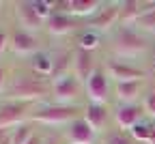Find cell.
Here are the masks:
<instances>
[{
  "instance_id": "obj_1",
  "label": "cell",
  "mask_w": 155,
  "mask_h": 144,
  "mask_svg": "<svg viewBox=\"0 0 155 144\" xmlns=\"http://www.w3.org/2000/svg\"><path fill=\"white\" fill-rule=\"evenodd\" d=\"M153 50H155V37L144 34L136 26L119 24L112 32L106 34L104 56L131 60L147 69H153Z\"/></svg>"
},
{
  "instance_id": "obj_2",
  "label": "cell",
  "mask_w": 155,
  "mask_h": 144,
  "mask_svg": "<svg viewBox=\"0 0 155 144\" xmlns=\"http://www.w3.org/2000/svg\"><path fill=\"white\" fill-rule=\"evenodd\" d=\"M11 60V58H9ZM0 99L9 101H22V103L41 106L52 99V82L43 75L35 73L28 65L11 60V75H9V86Z\"/></svg>"
},
{
  "instance_id": "obj_3",
  "label": "cell",
  "mask_w": 155,
  "mask_h": 144,
  "mask_svg": "<svg viewBox=\"0 0 155 144\" xmlns=\"http://www.w3.org/2000/svg\"><path fill=\"white\" fill-rule=\"evenodd\" d=\"M82 116H84V106H63V103H54V101H45L41 106H35L30 123L41 129L61 133L73 120Z\"/></svg>"
},
{
  "instance_id": "obj_4",
  "label": "cell",
  "mask_w": 155,
  "mask_h": 144,
  "mask_svg": "<svg viewBox=\"0 0 155 144\" xmlns=\"http://www.w3.org/2000/svg\"><path fill=\"white\" fill-rule=\"evenodd\" d=\"M7 15H9V22L15 24L17 28L45 37V19L37 13L32 0H9Z\"/></svg>"
},
{
  "instance_id": "obj_5",
  "label": "cell",
  "mask_w": 155,
  "mask_h": 144,
  "mask_svg": "<svg viewBox=\"0 0 155 144\" xmlns=\"http://www.w3.org/2000/svg\"><path fill=\"white\" fill-rule=\"evenodd\" d=\"M9 28H11V41H9V58L11 60L24 63V60H28L32 54H37V52H41L43 47H48V39L45 37L26 32V30L17 28L11 22H9Z\"/></svg>"
},
{
  "instance_id": "obj_6",
  "label": "cell",
  "mask_w": 155,
  "mask_h": 144,
  "mask_svg": "<svg viewBox=\"0 0 155 144\" xmlns=\"http://www.w3.org/2000/svg\"><path fill=\"white\" fill-rule=\"evenodd\" d=\"M82 28V19L73 17L67 11H56L50 19H45V39L48 43H71L73 37Z\"/></svg>"
},
{
  "instance_id": "obj_7",
  "label": "cell",
  "mask_w": 155,
  "mask_h": 144,
  "mask_svg": "<svg viewBox=\"0 0 155 144\" xmlns=\"http://www.w3.org/2000/svg\"><path fill=\"white\" fill-rule=\"evenodd\" d=\"M54 103L63 106H86V90L84 84L73 73L52 80V99Z\"/></svg>"
},
{
  "instance_id": "obj_8",
  "label": "cell",
  "mask_w": 155,
  "mask_h": 144,
  "mask_svg": "<svg viewBox=\"0 0 155 144\" xmlns=\"http://www.w3.org/2000/svg\"><path fill=\"white\" fill-rule=\"evenodd\" d=\"M84 90H86V103H104V106L114 103V82L104 69V63L84 82Z\"/></svg>"
},
{
  "instance_id": "obj_9",
  "label": "cell",
  "mask_w": 155,
  "mask_h": 144,
  "mask_svg": "<svg viewBox=\"0 0 155 144\" xmlns=\"http://www.w3.org/2000/svg\"><path fill=\"white\" fill-rule=\"evenodd\" d=\"M104 69L112 77L114 84L119 82H136V80H151V69L131 63V60H119V58H110L104 56Z\"/></svg>"
},
{
  "instance_id": "obj_10",
  "label": "cell",
  "mask_w": 155,
  "mask_h": 144,
  "mask_svg": "<svg viewBox=\"0 0 155 144\" xmlns=\"http://www.w3.org/2000/svg\"><path fill=\"white\" fill-rule=\"evenodd\" d=\"M119 24H121V0H104L101 9L97 11L91 19L84 22L86 28L101 32L104 37L108 32H112Z\"/></svg>"
},
{
  "instance_id": "obj_11",
  "label": "cell",
  "mask_w": 155,
  "mask_h": 144,
  "mask_svg": "<svg viewBox=\"0 0 155 144\" xmlns=\"http://www.w3.org/2000/svg\"><path fill=\"white\" fill-rule=\"evenodd\" d=\"M32 110H35L32 103H22V101L0 99V129L13 131L15 127L30 123Z\"/></svg>"
},
{
  "instance_id": "obj_12",
  "label": "cell",
  "mask_w": 155,
  "mask_h": 144,
  "mask_svg": "<svg viewBox=\"0 0 155 144\" xmlns=\"http://www.w3.org/2000/svg\"><path fill=\"white\" fill-rule=\"evenodd\" d=\"M144 118L147 114L142 103H112V125L123 131H129Z\"/></svg>"
},
{
  "instance_id": "obj_13",
  "label": "cell",
  "mask_w": 155,
  "mask_h": 144,
  "mask_svg": "<svg viewBox=\"0 0 155 144\" xmlns=\"http://www.w3.org/2000/svg\"><path fill=\"white\" fill-rule=\"evenodd\" d=\"M104 54L99 52H86V50H75L73 47V75L84 84V82L101 67Z\"/></svg>"
},
{
  "instance_id": "obj_14",
  "label": "cell",
  "mask_w": 155,
  "mask_h": 144,
  "mask_svg": "<svg viewBox=\"0 0 155 144\" xmlns=\"http://www.w3.org/2000/svg\"><path fill=\"white\" fill-rule=\"evenodd\" d=\"M61 136H63L65 144H99V140H101L99 133L84 120V116L73 120L67 129L61 131Z\"/></svg>"
},
{
  "instance_id": "obj_15",
  "label": "cell",
  "mask_w": 155,
  "mask_h": 144,
  "mask_svg": "<svg viewBox=\"0 0 155 144\" xmlns=\"http://www.w3.org/2000/svg\"><path fill=\"white\" fill-rule=\"evenodd\" d=\"M151 80H136V82H119L114 84V103H140L144 93L149 90Z\"/></svg>"
},
{
  "instance_id": "obj_16",
  "label": "cell",
  "mask_w": 155,
  "mask_h": 144,
  "mask_svg": "<svg viewBox=\"0 0 155 144\" xmlns=\"http://www.w3.org/2000/svg\"><path fill=\"white\" fill-rule=\"evenodd\" d=\"M84 120L99 133V138L112 127V106L104 103H86L84 106Z\"/></svg>"
},
{
  "instance_id": "obj_17",
  "label": "cell",
  "mask_w": 155,
  "mask_h": 144,
  "mask_svg": "<svg viewBox=\"0 0 155 144\" xmlns=\"http://www.w3.org/2000/svg\"><path fill=\"white\" fill-rule=\"evenodd\" d=\"M104 43H106V37L97 30H91V28H82L71 41V45L75 50H86V52H99L104 54Z\"/></svg>"
},
{
  "instance_id": "obj_18",
  "label": "cell",
  "mask_w": 155,
  "mask_h": 144,
  "mask_svg": "<svg viewBox=\"0 0 155 144\" xmlns=\"http://www.w3.org/2000/svg\"><path fill=\"white\" fill-rule=\"evenodd\" d=\"M24 65H28L35 73L43 75V77H52V67H54V52H52V45L48 43V47H43L41 52L32 54L28 60H24Z\"/></svg>"
},
{
  "instance_id": "obj_19",
  "label": "cell",
  "mask_w": 155,
  "mask_h": 144,
  "mask_svg": "<svg viewBox=\"0 0 155 144\" xmlns=\"http://www.w3.org/2000/svg\"><path fill=\"white\" fill-rule=\"evenodd\" d=\"M151 9V0H121V24H136V19Z\"/></svg>"
},
{
  "instance_id": "obj_20",
  "label": "cell",
  "mask_w": 155,
  "mask_h": 144,
  "mask_svg": "<svg viewBox=\"0 0 155 144\" xmlns=\"http://www.w3.org/2000/svg\"><path fill=\"white\" fill-rule=\"evenodd\" d=\"M101 5H104V0H67V13L86 22L101 9Z\"/></svg>"
},
{
  "instance_id": "obj_21",
  "label": "cell",
  "mask_w": 155,
  "mask_h": 144,
  "mask_svg": "<svg viewBox=\"0 0 155 144\" xmlns=\"http://www.w3.org/2000/svg\"><path fill=\"white\" fill-rule=\"evenodd\" d=\"M99 144H140V142H136L127 131H123V129H119V127L112 125V127L101 136Z\"/></svg>"
},
{
  "instance_id": "obj_22",
  "label": "cell",
  "mask_w": 155,
  "mask_h": 144,
  "mask_svg": "<svg viewBox=\"0 0 155 144\" xmlns=\"http://www.w3.org/2000/svg\"><path fill=\"white\" fill-rule=\"evenodd\" d=\"M131 26H136L138 30H142L149 37H155V9H153V5H151V9L144 15H140L138 19H136V24H131Z\"/></svg>"
},
{
  "instance_id": "obj_23",
  "label": "cell",
  "mask_w": 155,
  "mask_h": 144,
  "mask_svg": "<svg viewBox=\"0 0 155 144\" xmlns=\"http://www.w3.org/2000/svg\"><path fill=\"white\" fill-rule=\"evenodd\" d=\"M136 142H140V144H147L149 142V136H151V118H144L140 120L138 125H134L129 131H127Z\"/></svg>"
},
{
  "instance_id": "obj_24",
  "label": "cell",
  "mask_w": 155,
  "mask_h": 144,
  "mask_svg": "<svg viewBox=\"0 0 155 144\" xmlns=\"http://www.w3.org/2000/svg\"><path fill=\"white\" fill-rule=\"evenodd\" d=\"M9 41H11V28H9V17H5L0 22V60L9 58Z\"/></svg>"
},
{
  "instance_id": "obj_25",
  "label": "cell",
  "mask_w": 155,
  "mask_h": 144,
  "mask_svg": "<svg viewBox=\"0 0 155 144\" xmlns=\"http://www.w3.org/2000/svg\"><path fill=\"white\" fill-rule=\"evenodd\" d=\"M140 103H142V108H144L147 118L155 120V84H153V82L149 84V90L144 93V97H142Z\"/></svg>"
},
{
  "instance_id": "obj_26",
  "label": "cell",
  "mask_w": 155,
  "mask_h": 144,
  "mask_svg": "<svg viewBox=\"0 0 155 144\" xmlns=\"http://www.w3.org/2000/svg\"><path fill=\"white\" fill-rule=\"evenodd\" d=\"M9 75H11V60L5 58V60H0V97L5 95V90L9 86Z\"/></svg>"
},
{
  "instance_id": "obj_27",
  "label": "cell",
  "mask_w": 155,
  "mask_h": 144,
  "mask_svg": "<svg viewBox=\"0 0 155 144\" xmlns=\"http://www.w3.org/2000/svg\"><path fill=\"white\" fill-rule=\"evenodd\" d=\"M48 129H41V127H37V131L30 136V140L26 142V144H45V140H48Z\"/></svg>"
},
{
  "instance_id": "obj_28",
  "label": "cell",
  "mask_w": 155,
  "mask_h": 144,
  "mask_svg": "<svg viewBox=\"0 0 155 144\" xmlns=\"http://www.w3.org/2000/svg\"><path fill=\"white\" fill-rule=\"evenodd\" d=\"M45 144H65V142H63V136L58 133V131H50V133H48Z\"/></svg>"
},
{
  "instance_id": "obj_29",
  "label": "cell",
  "mask_w": 155,
  "mask_h": 144,
  "mask_svg": "<svg viewBox=\"0 0 155 144\" xmlns=\"http://www.w3.org/2000/svg\"><path fill=\"white\" fill-rule=\"evenodd\" d=\"M7 2L9 0H0V22L7 17Z\"/></svg>"
},
{
  "instance_id": "obj_30",
  "label": "cell",
  "mask_w": 155,
  "mask_h": 144,
  "mask_svg": "<svg viewBox=\"0 0 155 144\" xmlns=\"http://www.w3.org/2000/svg\"><path fill=\"white\" fill-rule=\"evenodd\" d=\"M151 82L155 84V65H153V69H151Z\"/></svg>"
},
{
  "instance_id": "obj_31",
  "label": "cell",
  "mask_w": 155,
  "mask_h": 144,
  "mask_svg": "<svg viewBox=\"0 0 155 144\" xmlns=\"http://www.w3.org/2000/svg\"><path fill=\"white\" fill-rule=\"evenodd\" d=\"M153 65H155V50H153Z\"/></svg>"
},
{
  "instance_id": "obj_32",
  "label": "cell",
  "mask_w": 155,
  "mask_h": 144,
  "mask_svg": "<svg viewBox=\"0 0 155 144\" xmlns=\"http://www.w3.org/2000/svg\"><path fill=\"white\" fill-rule=\"evenodd\" d=\"M151 5H153V9H155V0H151Z\"/></svg>"
}]
</instances>
